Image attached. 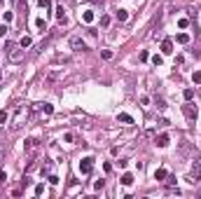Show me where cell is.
Returning <instances> with one entry per match:
<instances>
[{
  "instance_id": "cell-5",
  "label": "cell",
  "mask_w": 201,
  "mask_h": 199,
  "mask_svg": "<svg viewBox=\"0 0 201 199\" xmlns=\"http://www.w3.org/2000/svg\"><path fill=\"white\" fill-rule=\"evenodd\" d=\"M79 171L84 173V176L94 171V157H84V159H79Z\"/></svg>"
},
{
  "instance_id": "cell-7",
  "label": "cell",
  "mask_w": 201,
  "mask_h": 199,
  "mask_svg": "<svg viewBox=\"0 0 201 199\" xmlns=\"http://www.w3.org/2000/svg\"><path fill=\"white\" fill-rule=\"evenodd\" d=\"M154 143H157L159 148H166V145L171 143V136H168V134H159L157 138H154Z\"/></svg>"
},
{
  "instance_id": "cell-18",
  "label": "cell",
  "mask_w": 201,
  "mask_h": 199,
  "mask_svg": "<svg viewBox=\"0 0 201 199\" xmlns=\"http://www.w3.org/2000/svg\"><path fill=\"white\" fill-rule=\"evenodd\" d=\"M37 2H40V7H42L44 12H49V9H52V0H37Z\"/></svg>"
},
{
  "instance_id": "cell-24",
  "label": "cell",
  "mask_w": 201,
  "mask_h": 199,
  "mask_svg": "<svg viewBox=\"0 0 201 199\" xmlns=\"http://www.w3.org/2000/svg\"><path fill=\"white\" fill-rule=\"evenodd\" d=\"M101 56H103L105 61H110V59H112V52H110V49H103V52H101Z\"/></svg>"
},
{
  "instance_id": "cell-3",
  "label": "cell",
  "mask_w": 201,
  "mask_h": 199,
  "mask_svg": "<svg viewBox=\"0 0 201 199\" xmlns=\"http://www.w3.org/2000/svg\"><path fill=\"white\" fill-rule=\"evenodd\" d=\"M199 181H201V157H196V162L192 164V171L187 176V183L190 185H196Z\"/></svg>"
},
{
  "instance_id": "cell-14",
  "label": "cell",
  "mask_w": 201,
  "mask_h": 199,
  "mask_svg": "<svg viewBox=\"0 0 201 199\" xmlns=\"http://www.w3.org/2000/svg\"><path fill=\"white\" fill-rule=\"evenodd\" d=\"M82 21H84V24H91V21H94V12H91V9H87V12L82 14Z\"/></svg>"
},
{
  "instance_id": "cell-20",
  "label": "cell",
  "mask_w": 201,
  "mask_h": 199,
  "mask_svg": "<svg viewBox=\"0 0 201 199\" xmlns=\"http://www.w3.org/2000/svg\"><path fill=\"white\" fill-rule=\"evenodd\" d=\"M183 96H185V101H192V99H194V89H185Z\"/></svg>"
},
{
  "instance_id": "cell-30",
  "label": "cell",
  "mask_w": 201,
  "mask_h": 199,
  "mask_svg": "<svg viewBox=\"0 0 201 199\" xmlns=\"http://www.w3.org/2000/svg\"><path fill=\"white\" fill-rule=\"evenodd\" d=\"M94 188H96V190H103V188H105V181H96V183H94Z\"/></svg>"
},
{
  "instance_id": "cell-22",
  "label": "cell",
  "mask_w": 201,
  "mask_h": 199,
  "mask_svg": "<svg viewBox=\"0 0 201 199\" xmlns=\"http://www.w3.org/2000/svg\"><path fill=\"white\" fill-rule=\"evenodd\" d=\"M31 42H33V40H31V38H21V42H19V45H21V47H24V49H26V47H31Z\"/></svg>"
},
{
  "instance_id": "cell-34",
  "label": "cell",
  "mask_w": 201,
  "mask_h": 199,
  "mask_svg": "<svg viewBox=\"0 0 201 199\" xmlns=\"http://www.w3.org/2000/svg\"><path fill=\"white\" fill-rule=\"evenodd\" d=\"M73 138H75L73 134H63V141H66V143H73Z\"/></svg>"
},
{
  "instance_id": "cell-25",
  "label": "cell",
  "mask_w": 201,
  "mask_h": 199,
  "mask_svg": "<svg viewBox=\"0 0 201 199\" xmlns=\"http://www.w3.org/2000/svg\"><path fill=\"white\" fill-rule=\"evenodd\" d=\"M152 64H154V66H161V64H164V59H161L159 54H154V56H152Z\"/></svg>"
},
{
  "instance_id": "cell-4",
  "label": "cell",
  "mask_w": 201,
  "mask_h": 199,
  "mask_svg": "<svg viewBox=\"0 0 201 199\" xmlns=\"http://www.w3.org/2000/svg\"><path fill=\"white\" fill-rule=\"evenodd\" d=\"M70 47H73L75 52H87V49H89V45L79 35H73V38H70Z\"/></svg>"
},
{
  "instance_id": "cell-38",
  "label": "cell",
  "mask_w": 201,
  "mask_h": 199,
  "mask_svg": "<svg viewBox=\"0 0 201 199\" xmlns=\"http://www.w3.org/2000/svg\"><path fill=\"white\" fill-rule=\"evenodd\" d=\"M0 80H2V68H0Z\"/></svg>"
},
{
  "instance_id": "cell-17",
  "label": "cell",
  "mask_w": 201,
  "mask_h": 199,
  "mask_svg": "<svg viewBox=\"0 0 201 199\" xmlns=\"http://www.w3.org/2000/svg\"><path fill=\"white\" fill-rule=\"evenodd\" d=\"M56 17H59L61 24H66V9H63V7H56Z\"/></svg>"
},
{
  "instance_id": "cell-1",
  "label": "cell",
  "mask_w": 201,
  "mask_h": 199,
  "mask_svg": "<svg viewBox=\"0 0 201 199\" xmlns=\"http://www.w3.org/2000/svg\"><path fill=\"white\" fill-rule=\"evenodd\" d=\"M28 115H31V106H28V103H21V106H17L14 115H12V127L19 129V127H21V124L28 119Z\"/></svg>"
},
{
  "instance_id": "cell-15",
  "label": "cell",
  "mask_w": 201,
  "mask_h": 199,
  "mask_svg": "<svg viewBox=\"0 0 201 199\" xmlns=\"http://www.w3.org/2000/svg\"><path fill=\"white\" fill-rule=\"evenodd\" d=\"M175 40H178L180 45H187V42H190V35H187V33H178V38H175Z\"/></svg>"
},
{
  "instance_id": "cell-39",
  "label": "cell",
  "mask_w": 201,
  "mask_h": 199,
  "mask_svg": "<svg viewBox=\"0 0 201 199\" xmlns=\"http://www.w3.org/2000/svg\"><path fill=\"white\" fill-rule=\"evenodd\" d=\"M0 2H2V0H0Z\"/></svg>"
},
{
  "instance_id": "cell-6",
  "label": "cell",
  "mask_w": 201,
  "mask_h": 199,
  "mask_svg": "<svg viewBox=\"0 0 201 199\" xmlns=\"http://www.w3.org/2000/svg\"><path fill=\"white\" fill-rule=\"evenodd\" d=\"M183 115H185L187 119H196V106H192V103L187 101V103L183 106Z\"/></svg>"
},
{
  "instance_id": "cell-32",
  "label": "cell",
  "mask_w": 201,
  "mask_h": 199,
  "mask_svg": "<svg viewBox=\"0 0 201 199\" xmlns=\"http://www.w3.org/2000/svg\"><path fill=\"white\" fill-rule=\"evenodd\" d=\"M178 26H180V28H187V26H190V21H187V19H180V21H178Z\"/></svg>"
},
{
  "instance_id": "cell-21",
  "label": "cell",
  "mask_w": 201,
  "mask_h": 199,
  "mask_svg": "<svg viewBox=\"0 0 201 199\" xmlns=\"http://www.w3.org/2000/svg\"><path fill=\"white\" fill-rule=\"evenodd\" d=\"M35 26L40 28V31H44V28H47V21H44V19H35Z\"/></svg>"
},
{
  "instance_id": "cell-9",
  "label": "cell",
  "mask_w": 201,
  "mask_h": 199,
  "mask_svg": "<svg viewBox=\"0 0 201 199\" xmlns=\"http://www.w3.org/2000/svg\"><path fill=\"white\" fill-rule=\"evenodd\" d=\"M37 145H40V141H37V138H28V141H24V150H26V152H31V150H35Z\"/></svg>"
},
{
  "instance_id": "cell-13",
  "label": "cell",
  "mask_w": 201,
  "mask_h": 199,
  "mask_svg": "<svg viewBox=\"0 0 201 199\" xmlns=\"http://www.w3.org/2000/svg\"><path fill=\"white\" fill-rule=\"evenodd\" d=\"M115 17H117V21H126V19H129V12H126V9H117Z\"/></svg>"
},
{
  "instance_id": "cell-37",
  "label": "cell",
  "mask_w": 201,
  "mask_h": 199,
  "mask_svg": "<svg viewBox=\"0 0 201 199\" xmlns=\"http://www.w3.org/2000/svg\"><path fill=\"white\" fill-rule=\"evenodd\" d=\"M2 157H5V150H2V148H0V159H2Z\"/></svg>"
},
{
  "instance_id": "cell-36",
  "label": "cell",
  "mask_w": 201,
  "mask_h": 199,
  "mask_svg": "<svg viewBox=\"0 0 201 199\" xmlns=\"http://www.w3.org/2000/svg\"><path fill=\"white\" fill-rule=\"evenodd\" d=\"M5 181H7V173H5V171H0V183H5Z\"/></svg>"
},
{
  "instance_id": "cell-8",
  "label": "cell",
  "mask_w": 201,
  "mask_h": 199,
  "mask_svg": "<svg viewBox=\"0 0 201 199\" xmlns=\"http://www.w3.org/2000/svg\"><path fill=\"white\" fill-rule=\"evenodd\" d=\"M35 110H40V113H44V115H52V113H54V106H52V103H37Z\"/></svg>"
},
{
  "instance_id": "cell-27",
  "label": "cell",
  "mask_w": 201,
  "mask_h": 199,
  "mask_svg": "<svg viewBox=\"0 0 201 199\" xmlns=\"http://www.w3.org/2000/svg\"><path fill=\"white\" fill-rule=\"evenodd\" d=\"M7 122V110H0V124H5Z\"/></svg>"
},
{
  "instance_id": "cell-12",
  "label": "cell",
  "mask_w": 201,
  "mask_h": 199,
  "mask_svg": "<svg viewBox=\"0 0 201 199\" xmlns=\"http://www.w3.org/2000/svg\"><path fill=\"white\" fill-rule=\"evenodd\" d=\"M166 176H168L166 169H157L154 171V181H166Z\"/></svg>"
},
{
  "instance_id": "cell-33",
  "label": "cell",
  "mask_w": 201,
  "mask_h": 199,
  "mask_svg": "<svg viewBox=\"0 0 201 199\" xmlns=\"http://www.w3.org/2000/svg\"><path fill=\"white\" fill-rule=\"evenodd\" d=\"M42 192H44V185H35V194H37V197H40Z\"/></svg>"
},
{
  "instance_id": "cell-29",
  "label": "cell",
  "mask_w": 201,
  "mask_h": 199,
  "mask_svg": "<svg viewBox=\"0 0 201 199\" xmlns=\"http://www.w3.org/2000/svg\"><path fill=\"white\" fill-rule=\"evenodd\" d=\"M101 26H103V28L110 26V17H103V19H101Z\"/></svg>"
},
{
  "instance_id": "cell-23",
  "label": "cell",
  "mask_w": 201,
  "mask_h": 199,
  "mask_svg": "<svg viewBox=\"0 0 201 199\" xmlns=\"http://www.w3.org/2000/svg\"><path fill=\"white\" fill-rule=\"evenodd\" d=\"M192 80L196 82V84H201V70H194L192 73Z\"/></svg>"
},
{
  "instance_id": "cell-2",
  "label": "cell",
  "mask_w": 201,
  "mask_h": 199,
  "mask_svg": "<svg viewBox=\"0 0 201 199\" xmlns=\"http://www.w3.org/2000/svg\"><path fill=\"white\" fill-rule=\"evenodd\" d=\"M5 49H7V59L12 61V64H21L24 56H26V52H24V47H21V45H12V42H9Z\"/></svg>"
},
{
  "instance_id": "cell-28",
  "label": "cell",
  "mask_w": 201,
  "mask_h": 199,
  "mask_svg": "<svg viewBox=\"0 0 201 199\" xmlns=\"http://www.w3.org/2000/svg\"><path fill=\"white\" fill-rule=\"evenodd\" d=\"M164 183H166L168 188H173V185H175V178H173V176H166V181H164Z\"/></svg>"
},
{
  "instance_id": "cell-31",
  "label": "cell",
  "mask_w": 201,
  "mask_h": 199,
  "mask_svg": "<svg viewBox=\"0 0 201 199\" xmlns=\"http://www.w3.org/2000/svg\"><path fill=\"white\" fill-rule=\"evenodd\" d=\"M7 31H9V28L2 24V26H0V38H5V35H7Z\"/></svg>"
},
{
  "instance_id": "cell-35",
  "label": "cell",
  "mask_w": 201,
  "mask_h": 199,
  "mask_svg": "<svg viewBox=\"0 0 201 199\" xmlns=\"http://www.w3.org/2000/svg\"><path fill=\"white\" fill-rule=\"evenodd\" d=\"M49 183H52V185H59V178H56V176H52V173H49Z\"/></svg>"
},
{
  "instance_id": "cell-19",
  "label": "cell",
  "mask_w": 201,
  "mask_h": 199,
  "mask_svg": "<svg viewBox=\"0 0 201 199\" xmlns=\"http://www.w3.org/2000/svg\"><path fill=\"white\" fill-rule=\"evenodd\" d=\"M131 183H133V176L131 173H124L122 176V185H131Z\"/></svg>"
},
{
  "instance_id": "cell-26",
  "label": "cell",
  "mask_w": 201,
  "mask_h": 199,
  "mask_svg": "<svg viewBox=\"0 0 201 199\" xmlns=\"http://www.w3.org/2000/svg\"><path fill=\"white\" fill-rule=\"evenodd\" d=\"M2 19H5V24H9V21L14 19V14H12V12H5V14H2Z\"/></svg>"
},
{
  "instance_id": "cell-11",
  "label": "cell",
  "mask_w": 201,
  "mask_h": 199,
  "mask_svg": "<svg viewBox=\"0 0 201 199\" xmlns=\"http://www.w3.org/2000/svg\"><path fill=\"white\" fill-rule=\"evenodd\" d=\"M161 52L164 54H173V40H164L161 42Z\"/></svg>"
},
{
  "instance_id": "cell-10",
  "label": "cell",
  "mask_w": 201,
  "mask_h": 199,
  "mask_svg": "<svg viewBox=\"0 0 201 199\" xmlns=\"http://www.w3.org/2000/svg\"><path fill=\"white\" fill-rule=\"evenodd\" d=\"M117 122H122V124L129 127V124H133V117H131V115H126V113H119V115H117Z\"/></svg>"
},
{
  "instance_id": "cell-16",
  "label": "cell",
  "mask_w": 201,
  "mask_h": 199,
  "mask_svg": "<svg viewBox=\"0 0 201 199\" xmlns=\"http://www.w3.org/2000/svg\"><path fill=\"white\" fill-rule=\"evenodd\" d=\"M44 173H47V176L52 173V162H49V159H44V164H42V176Z\"/></svg>"
}]
</instances>
